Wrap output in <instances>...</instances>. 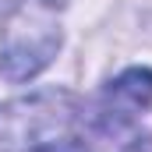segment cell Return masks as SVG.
Here are the masks:
<instances>
[{"label": "cell", "mask_w": 152, "mask_h": 152, "mask_svg": "<svg viewBox=\"0 0 152 152\" xmlns=\"http://www.w3.org/2000/svg\"><path fill=\"white\" fill-rule=\"evenodd\" d=\"M60 36L53 32V25H32V32H14L4 46V75L11 81H25L36 71H42L50 64V57L57 53Z\"/></svg>", "instance_id": "cell-1"}, {"label": "cell", "mask_w": 152, "mask_h": 152, "mask_svg": "<svg viewBox=\"0 0 152 152\" xmlns=\"http://www.w3.org/2000/svg\"><path fill=\"white\" fill-rule=\"evenodd\" d=\"M145 106H152V71L131 67L117 81H110L99 110L117 120H134V113H142Z\"/></svg>", "instance_id": "cell-2"}, {"label": "cell", "mask_w": 152, "mask_h": 152, "mask_svg": "<svg viewBox=\"0 0 152 152\" xmlns=\"http://www.w3.org/2000/svg\"><path fill=\"white\" fill-rule=\"evenodd\" d=\"M32 152H96V145L85 142L81 134H57V138L50 134V138H39Z\"/></svg>", "instance_id": "cell-3"}, {"label": "cell", "mask_w": 152, "mask_h": 152, "mask_svg": "<svg viewBox=\"0 0 152 152\" xmlns=\"http://www.w3.org/2000/svg\"><path fill=\"white\" fill-rule=\"evenodd\" d=\"M21 4H25V0H0V18H11Z\"/></svg>", "instance_id": "cell-4"}]
</instances>
